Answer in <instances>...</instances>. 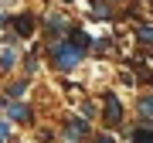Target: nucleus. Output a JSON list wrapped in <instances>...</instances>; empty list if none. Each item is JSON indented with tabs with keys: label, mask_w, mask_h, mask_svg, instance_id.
<instances>
[{
	"label": "nucleus",
	"mask_w": 153,
	"mask_h": 143,
	"mask_svg": "<svg viewBox=\"0 0 153 143\" xmlns=\"http://www.w3.org/2000/svg\"><path fill=\"white\" fill-rule=\"evenodd\" d=\"M133 143H153V123H150V130L143 126V130L133 133Z\"/></svg>",
	"instance_id": "1a4fd4ad"
},
{
	"label": "nucleus",
	"mask_w": 153,
	"mask_h": 143,
	"mask_svg": "<svg viewBox=\"0 0 153 143\" xmlns=\"http://www.w3.org/2000/svg\"><path fill=\"white\" fill-rule=\"evenodd\" d=\"M7 112H10V119H21V123L31 119V109H27V106H21V102H7Z\"/></svg>",
	"instance_id": "39448f33"
},
{
	"label": "nucleus",
	"mask_w": 153,
	"mask_h": 143,
	"mask_svg": "<svg viewBox=\"0 0 153 143\" xmlns=\"http://www.w3.org/2000/svg\"><path fill=\"white\" fill-rule=\"evenodd\" d=\"M24 85H27V82H17V85L10 89V99H17V95H24Z\"/></svg>",
	"instance_id": "4468645a"
},
{
	"label": "nucleus",
	"mask_w": 153,
	"mask_h": 143,
	"mask_svg": "<svg viewBox=\"0 0 153 143\" xmlns=\"http://www.w3.org/2000/svg\"><path fill=\"white\" fill-rule=\"evenodd\" d=\"M68 41L75 44L78 51H88V48H92V38H88L85 31H71V38H68Z\"/></svg>",
	"instance_id": "0eeeda50"
},
{
	"label": "nucleus",
	"mask_w": 153,
	"mask_h": 143,
	"mask_svg": "<svg viewBox=\"0 0 153 143\" xmlns=\"http://www.w3.org/2000/svg\"><path fill=\"white\" fill-rule=\"evenodd\" d=\"M88 133V123L85 119H68V126H65V143H78Z\"/></svg>",
	"instance_id": "7ed1b4c3"
},
{
	"label": "nucleus",
	"mask_w": 153,
	"mask_h": 143,
	"mask_svg": "<svg viewBox=\"0 0 153 143\" xmlns=\"http://www.w3.org/2000/svg\"><path fill=\"white\" fill-rule=\"evenodd\" d=\"M31 28H34V17H31V14H21V17H14V31L21 34V38H27V34H31Z\"/></svg>",
	"instance_id": "20e7f679"
},
{
	"label": "nucleus",
	"mask_w": 153,
	"mask_h": 143,
	"mask_svg": "<svg viewBox=\"0 0 153 143\" xmlns=\"http://www.w3.org/2000/svg\"><path fill=\"white\" fill-rule=\"evenodd\" d=\"M88 14H92L95 21H102V17H109V14H112V7H109V0H95V4L88 7Z\"/></svg>",
	"instance_id": "423d86ee"
},
{
	"label": "nucleus",
	"mask_w": 153,
	"mask_h": 143,
	"mask_svg": "<svg viewBox=\"0 0 153 143\" xmlns=\"http://www.w3.org/2000/svg\"><path fill=\"white\" fill-rule=\"evenodd\" d=\"M82 55H85V51H78L68 38H55V41H51V65L61 68V72H71L78 61H82Z\"/></svg>",
	"instance_id": "f257e3e1"
},
{
	"label": "nucleus",
	"mask_w": 153,
	"mask_h": 143,
	"mask_svg": "<svg viewBox=\"0 0 153 143\" xmlns=\"http://www.w3.org/2000/svg\"><path fill=\"white\" fill-rule=\"evenodd\" d=\"M102 102H105V116H102V119L109 123V126H119V123H123V106H119V99H116V92H105Z\"/></svg>",
	"instance_id": "f03ea898"
},
{
	"label": "nucleus",
	"mask_w": 153,
	"mask_h": 143,
	"mask_svg": "<svg viewBox=\"0 0 153 143\" xmlns=\"http://www.w3.org/2000/svg\"><path fill=\"white\" fill-rule=\"evenodd\" d=\"M7 136H10V123H4V119H0V143H4Z\"/></svg>",
	"instance_id": "ddd939ff"
},
{
	"label": "nucleus",
	"mask_w": 153,
	"mask_h": 143,
	"mask_svg": "<svg viewBox=\"0 0 153 143\" xmlns=\"http://www.w3.org/2000/svg\"><path fill=\"white\" fill-rule=\"evenodd\" d=\"M61 24H65V21H61V14H51V17H48V28H55V31H58Z\"/></svg>",
	"instance_id": "f8f14e48"
},
{
	"label": "nucleus",
	"mask_w": 153,
	"mask_h": 143,
	"mask_svg": "<svg viewBox=\"0 0 153 143\" xmlns=\"http://www.w3.org/2000/svg\"><path fill=\"white\" fill-rule=\"evenodd\" d=\"M140 116H143V123H153V95L140 99Z\"/></svg>",
	"instance_id": "6e6552de"
},
{
	"label": "nucleus",
	"mask_w": 153,
	"mask_h": 143,
	"mask_svg": "<svg viewBox=\"0 0 153 143\" xmlns=\"http://www.w3.org/2000/svg\"><path fill=\"white\" fill-rule=\"evenodd\" d=\"M95 143H112V136H105V133H102V136H99Z\"/></svg>",
	"instance_id": "2eb2a0df"
},
{
	"label": "nucleus",
	"mask_w": 153,
	"mask_h": 143,
	"mask_svg": "<svg viewBox=\"0 0 153 143\" xmlns=\"http://www.w3.org/2000/svg\"><path fill=\"white\" fill-rule=\"evenodd\" d=\"M136 38H140V44H153V28H136Z\"/></svg>",
	"instance_id": "9d476101"
},
{
	"label": "nucleus",
	"mask_w": 153,
	"mask_h": 143,
	"mask_svg": "<svg viewBox=\"0 0 153 143\" xmlns=\"http://www.w3.org/2000/svg\"><path fill=\"white\" fill-rule=\"evenodd\" d=\"M14 65H17V55H14V51H4V55H0V68L7 72V68H14Z\"/></svg>",
	"instance_id": "9b49d317"
}]
</instances>
